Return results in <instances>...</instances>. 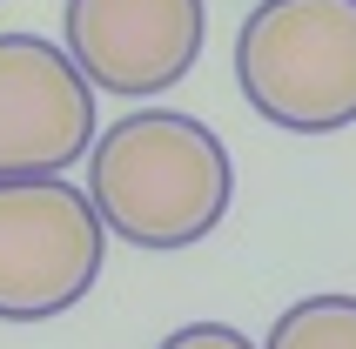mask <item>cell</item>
<instances>
[{
    "label": "cell",
    "instance_id": "7a4b0ae2",
    "mask_svg": "<svg viewBox=\"0 0 356 349\" xmlns=\"http://www.w3.org/2000/svg\"><path fill=\"white\" fill-rule=\"evenodd\" d=\"M242 101L282 135L356 121V0H256L236 34Z\"/></svg>",
    "mask_w": 356,
    "mask_h": 349
},
{
    "label": "cell",
    "instance_id": "52a82bcc",
    "mask_svg": "<svg viewBox=\"0 0 356 349\" xmlns=\"http://www.w3.org/2000/svg\"><path fill=\"white\" fill-rule=\"evenodd\" d=\"M155 349H256L242 330H229V323H181L168 343H155Z\"/></svg>",
    "mask_w": 356,
    "mask_h": 349
},
{
    "label": "cell",
    "instance_id": "277c9868",
    "mask_svg": "<svg viewBox=\"0 0 356 349\" xmlns=\"http://www.w3.org/2000/svg\"><path fill=\"white\" fill-rule=\"evenodd\" d=\"M95 148V81L60 40L0 34V174H67Z\"/></svg>",
    "mask_w": 356,
    "mask_h": 349
},
{
    "label": "cell",
    "instance_id": "6da1fadb",
    "mask_svg": "<svg viewBox=\"0 0 356 349\" xmlns=\"http://www.w3.org/2000/svg\"><path fill=\"white\" fill-rule=\"evenodd\" d=\"M88 202L108 235L135 249H188L222 229L236 168L216 128L175 108H141L101 128L88 148Z\"/></svg>",
    "mask_w": 356,
    "mask_h": 349
},
{
    "label": "cell",
    "instance_id": "3957f363",
    "mask_svg": "<svg viewBox=\"0 0 356 349\" xmlns=\"http://www.w3.org/2000/svg\"><path fill=\"white\" fill-rule=\"evenodd\" d=\"M108 222L60 174H0V323L67 316L101 282Z\"/></svg>",
    "mask_w": 356,
    "mask_h": 349
},
{
    "label": "cell",
    "instance_id": "8992f818",
    "mask_svg": "<svg viewBox=\"0 0 356 349\" xmlns=\"http://www.w3.org/2000/svg\"><path fill=\"white\" fill-rule=\"evenodd\" d=\"M262 349H356V295H302V302H289Z\"/></svg>",
    "mask_w": 356,
    "mask_h": 349
},
{
    "label": "cell",
    "instance_id": "5b68a950",
    "mask_svg": "<svg viewBox=\"0 0 356 349\" xmlns=\"http://www.w3.org/2000/svg\"><path fill=\"white\" fill-rule=\"evenodd\" d=\"M67 54L101 95H161L202 54V0H67Z\"/></svg>",
    "mask_w": 356,
    "mask_h": 349
}]
</instances>
